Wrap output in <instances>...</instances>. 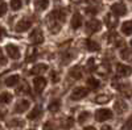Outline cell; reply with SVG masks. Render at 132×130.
<instances>
[{"instance_id": "1", "label": "cell", "mask_w": 132, "mask_h": 130, "mask_svg": "<svg viewBox=\"0 0 132 130\" xmlns=\"http://www.w3.org/2000/svg\"><path fill=\"white\" fill-rule=\"evenodd\" d=\"M46 24H48L49 30L52 32L53 34L58 33L60 29H61V25H62V23H60V21H58L56 17H53L52 15H49V16H48V18H46Z\"/></svg>"}, {"instance_id": "2", "label": "cell", "mask_w": 132, "mask_h": 130, "mask_svg": "<svg viewBox=\"0 0 132 130\" xmlns=\"http://www.w3.org/2000/svg\"><path fill=\"white\" fill-rule=\"evenodd\" d=\"M5 51H7V54H8V57L12 58V59H15V61H17V59L21 57L20 49H19L16 45H13V43H9V45H7V46H5Z\"/></svg>"}, {"instance_id": "3", "label": "cell", "mask_w": 132, "mask_h": 130, "mask_svg": "<svg viewBox=\"0 0 132 130\" xmlns=\"http://www.w3.org/2000/svg\"><path fill=\"white\" fill-rule=\"evenodd\" d=\"M95 118H96V121H99V122L107 121V120H110V118H112V112L110 109H99L95 113Z\"/></svg>"}, {"instance_id": "4", "label": "cell", "mask_w": 132, "mask_h": 130, "mask_svg": "<svg viewBox=\"0 0 132 130\" xmlns=\"http://www.w3.org/2000/svg\"><path fill=\"white\" fill-rule=\"evenodd\" d=\"M111 12L115 15V16H124L127 13V7L123 2H119V3H115L112 7H111Z\"/></svg>"}, {"instance_id": "5", "label": "cell", "mask_w": 132, "mask_h": 130, "mask_svg": "<svg viewBox=\"0 0 132 130\" xmlns=\"http://www.w3.org/2000/svg\"><path fill=\"white\" fill-rule=\"evenodd\" d=\"M87 93H89V89H87V88H85V87H78V88H75L71 92L70 99L71 100H81V99H83Z\"/></svg>"}, {"instance_id": "6", "label": "cell", "mask_w": 132, "mask_h": 130, "mask_svg": "<svg viewBox=\"0 0 132 130\" xmlns=\"http://www.w3.org/2000/svg\"><path fill=\"white\" fill-rule=\"evenodd\" d=\"M29 39L32 43H35V45H38V43H42L44 42V34H42V32L41 29H35L30 33L29 36Z\"/></svg>"}, {"instance_id": "7", "label": "cell", "mask_w": 132, "mask_h": 130, "mask_svg": "<svg viewBox=\"0 0 132 130\" xmlns=\"http://www.w3.org/2000/svg\"><path fill=\"white\" fill-rule=\"evenodd\" d=\"M102 24H101V21H98V20H90L89 23L86 24V32L89 34H93L95 33V32H98L99 29H101Z\"/></svg>"}, {"instance_id": "8", "label": "cell", "mask_w": 132, "mask_h": 130, "mask_svg": "<svg viewBox=\"0 0 132 130\" xmlns=\"http://www.w3.org/2000/svg\"><path fill=\"white\" fill-rule=\"evenodd\" d=\"M33 84H35L36 93H41L46 87V80L44 78H41V76H37V78H35V80H33Z\"/></svg>"}, {"instance_id": "9", "label": "cell", "mask_w": 132, "mask_h": 130, "mask_svg": "<svg viewBox=\"0 0 132 130\" xmlns=\"http://www.w3.org/2000/svg\"><path fill=\"white\" fill-rule=\"evenodd\" d=\"M116 74L119 76H128L132 74V67L127 64H118L116 66Z\"/></svg>"}, {"instance_id": "10", "label": "cell", "mask_w": 132, "mask_h": 130, "mask_svg": "<svg viewBox=\"0 0 132 130\" xmlns=\"http://www.w3.org/2000/svg\"><path fill=\"white\" fill-rule=\"evenodd\" d=\"M30 26H32L30 20H25V18H23V20H20L19 23L16 24L15 29H16V32H25V30H28Z\"/></svg>"}, {"instance_id": "11", "label": "cell", "mask_w": 132, "mask_h": 130, "mask_svg": "<svg viewBox=\"0 0 132 130\" xmlns=\"http://www.w3.org/2000/svg\"><path fill=\"white\" fill-rule=\"evenodd\" d=\"M48 70V66L46 64H44V63H38V64H35L32 68H30V74L32 75H41V74H44Z\"/></svg>"}, {"instance_id": "12", "label": "cell", "mask_w": 132, "mask_h": 130, "mask_svg": "<svg viewBox=\"0 0 132 130\" xmlns=\"http://www.w3.org/2000/svg\"><path fill=\"white\" fill-rule=\"evenodd\" d=\"M29 101L28 100H21V101H19L17 104H16V106H15V113H24L28 108H29Z\"/></svg>"}, {"instance_id": "13", "label": "cell", "mask_w": 132, "mask_h": 130, "mask_svg": "<svg viewBox=\"0 0 132 130\" xmlns=\"http://www.w3.org/2000/svg\"><path fill=\"white\" fill-rule=\"evenodd\" d=\"M82 25V15L79 13H74L71 17V28L73 29H78Z\"/></svg>"}, {"instance_id": "14", "label": "cell", "mask_w": 132, "mask_h": 130, "mask_svg": "<svg viewBox=\"0 0 132 130\" xmlns=\"http://www.w3.org/2000/svg\"><path fill=\"white\" fill-rule=\"evenodd\" d=\"M114 108H115V111L119 113V114H122V113H124V112H127V109H128V106H127V104L123 101V100H118L116 103H115V105H114Z\"/></svg>"}, {"instance_id": "15", "label": "cell", "mask_w": 132, "mask_h": 130, "mask_svg": "<svg viewBox=\"0 0 132 130\" xmlns=\"http://www.w3.org/2000/svg\"><path fill=\"white\" fill-rule=\"evenodd\" d=\"M41 116H42L41 106H36V108H33L32 112L28 114V118H29V120H37V118H40Z\"/></svg>"}, {"instance_id": "16", "label": "cell", "mask_w": 132, "mask_h": 130, "mask_svg": "<svg viewBox=\"0 0 132 130\" xmlns=\"http://www.w3.org/2000/svg\"><path fill=\"white\" fill-rule=\"evenodd\" d=\"M19 82H20V76L15 74V75H11V76H8L5 79V85L7 87H15Z\"/></svg>"}, {"instance_id": "17", "label": "cell", "mask_w": 132, "mask_h": 130, "mask_svg": "<svg viewBox=\"0 0 132 130\" xmlns=\"http://www.w3.org/2000/svg\"><path fill=\"white\" fill-rule=\"evenodd\" d=\"M53 17H56L60 23H63L65 21V17H66V12L63 9H56V11H53V12L50 13Z\"/></svg>"}, {"instance_id": "18", "label": "cell", "mask_w": 132, "mask_h": 130, "mask_svg": "<svg viewBox=\"0 0 132 130\" xmlns=\"http://www.w3.org/2000/svg\"><path fill=\"white\" fill-rule=\"evenodd\" d=\"M49 7V2L48 0H35V8L37 11H45Z\"/></svg>"}, {"instance_id": "19", "label": "cell", "mask_w": 132, "mask_h": 130, "mask_svg": "<svg viewBox=\"0 0 132 130\" xmlns=\"http://www.w3.org/2000/svg\"><path fill=\"white\" fill-rule=\"evenodd\" d=\"M37 58V50L35 47H29L27 51V55H25V61L27 62H32Z\"/></svg>"}, {"instance_id": "20", "label": "cell", "mask_w": 132, "mask_h": 130, "mask_svg": "<svg viewBox=\"0 0 132 130\" xmlns=\"http://www.w3.org/2000/svg\"><path fill=\"white\" fill-rule=\"evenodd\" d=\"M122 33L126 34V36H131L132 34V20L123 23V25H122Z\"/></svg>"}, {"instance_id": "21", "label": "cell", "mask_w": 132, "mask_h": 130, "mask_svg": "<svg viewBox=\"0 0 132 130\" xmlns=\"http://www.w3.org/2000/svg\"><path fill=\"white\" fill-rule=\"evenodd\" d=\"M86 47H87V50H89V51H98V50H101L99 43H96L93 39H87L86 41Z\"/></svg>"}, {"instance_id": "22", "label": "cell", "mask_w": 132, "mask_h": 130, "mask_svg": "<svg viewBox=\"0 0 132 130\" xmlns=\"http://www.w3.org/2000/svg\"><path fill=\"white\" fill-rule=\"evenodd\" d=\"M69 75H70L73 79H81V78H82V68L78 67V66H75V67H73V68L70 70Z\"/></svg>"}, {"instance_id": "23", "label": "cell", "mask_w": 132, "mask_h": 130, "mask_svg": "<svg viewBox=\"0 0 132 130\" xmlns=\"http://www.w3.org/2000/svg\"><path fill=\"white\" fill-rule=\"evenodd\" d=\"M104 21H106V25L108 26V28H115L116 26V24H118V20L112 16V15H107L106 17H104Z\"/></svg>"}, {"instance_id": "24", "label": "cell", "mask_w": 132, "mask_h": 130, "mask_svg": "<svg viewBox=\"0 0 132 130\" xmlns=\"http://www.w3.org/2000/svg\"><path fill=\"white\" fill-rule=\"evenodd\" d=\"M29 92H30V88H29V85L27 83L19 85L17 88H16V93L17 95H28Z\"/></svg>"}, {"instance_id": "25", "label": "cell", "mask_w": 132, "mask_h": 130, "mask_svg": "<svg viewBox=\"0 0 132 130\" xmlns=\"http://www.w3.org/2000/svg\"><path fill=\"white\" fill-rule=\"evenodd\" d=\"M118 89L122 92V93L127 95V96L132 95V88H131V85H129V84H119Z\"/></svg>"}, {"instance_id": "26", "label": "cell", "mask_w": 132, "mask_h": 130, "mask_svg": "<svg viewBox=\"0 0 132 130\" xmlns=\"http://www.w3.org/2000/svg\"><path fill=\"white\" fill-rule=\"evenodd\" d=\"M110 100H111V95H99L95 97V101L98 104H107Z\"/></svg>"}, {"instance_id": "27", "label": "cell", "mask_w": 132, "mask_h": 130, "mask_svg": "<svg viewBox=\"0 0 132 130\" xmlns=\"http://www.w3.org/2000/svg\"><path fill=\"white\" fill-rule=\"evenodd\" d=\"M87 85H89L90 89H96V88H99V85H101V82H99L98 79H95V78H89Z\"/></svg>"}, {"instance_id": "28", "label": "cell", "mask_w": 132, "mask_h": 130, "mask_svg": "<svg viewBox=\"0 0 132 130\" xmlns=\"http://www.w3.org/2000/svg\"><path fill=\"white\" fill-rule=\"evenodd\" d=\"M120 57H122L123 59H126V61L132 62V50L131 49H123L122 51H120Z\"/></svg>"}, {"instance_id": "29", "label": "cell", "mask_w": 132, "mask_h": 130, "mask_svg": "<svg viewBox=\"0 0 132 130\" xmlns=\"http://www.w3.org/2000/svg\"><path fill=\"white\" fill-rule=\"evenodd\" d=\"M11 101H12V95H11L9 92H3L2 95H0V103L9 104Z\"/></svg>"}, {"instance_id": "30", "label": "cell", "mask_w": 132, "mask_h": 130, "mask_svg": "<svg viewBox=\"0 0 132 130\" xmlns=\"http://www.w3.org/2000/svg\"><path fill=\"white\" fill-rule=\"evenodd\" d=\"M60 106H61V101L60 100H54L49 104V111L53 112V113H56L60 111Z\"/></svg>"}, {"instance_id": "31", "label": "cell", "mask_w": 132, "mask_h": 130, "mask_svg": "<svg viewBox=\"0 0 132 130\" xmlns=\"http://www.w3.org/2000/svg\"><path fill=\"white\" fill-rule=\"evenodd\" d=\"M90 118V112H82L79 116H78V122L79 124H85L87 120Z\"/></svg>"}, {"instance_id": "32", "label": "cell", "mask_w": 132, "mask_h": 130, "mask_svg": "<svg viewBox=\"0 0 132 130\" xmlns=\"http://www.w3.org/2000/svg\"><path fill=\"white\" fill-rule=\"evenodd\" d=\"M8 125H9L11 127L19 129V127H23V126H24V121H21V120H12V121L8 122Z\"/></svg>"}, {"instance_id": "33", "label": "cell", "mask_w": 132, "mask_h": 130, "mask_svg": "<svg viewBox=\"0 0 132 130\" xmlns=\"http://www.w3.org/2000/svg\"><path fill=\"white\" fill-rule=\"evenodd\" d=\"M21 7H23L21 0H11V8L13 11H19V9H21Z\"/></svg>"}, {"instance_id": "34", "label": "cell", "mask_w": 132, "mask_h": 130, "mask_svg": "<svg viewBox=\"0 0 132 130\" xmlns=\"http://www.w3.org/2000/svg\"><path fill=\"white\" fill-rule=\"evenodd\" d=\"M73 124H74V120H73L71 117H68V118L63 121L62 126H63V129H70V127L73 126Z\"/></svg>"}, {"instance_id": "35", "label": "cell", "mask_w": 132, "mask_h": 130, "mask_svg": "<svg viewBox=\"0 0 132 130\" xmlns=\"http://www.w3.org/2000/svg\"><path fill=\"white\" fill-rule=\"evenodd\" d=\"M44 130H56V126H54L53 122L48 121V122L44 124Z\"/></svg>"}, {"instance_id": "36", "label": "cell", "mask_w": 132, "mask_h": 130, "mask_svg": "<svg viewBox=\"0 0 132 130\" xmlns=\"http://www.w3.org/2000/svg\"><path fill=\"white\" fill-rule=\"evenodd\" d=\"M122 130H132V117L123 125V129H122Z\"/></svg>"}, {"instance_id": "37", "label": "cell", "mask_w": 132, "mask_h": 130, "mask_svg": "<svg viewBox=\"0 0 132 130\" xmlns=\"http://www.w3.org/2000/svg\"><path fill=\"white\" fill-rule=\"evenodd\" d=\"M5 12H7V4L5 3H2V4H0V17L4 16Z\"/></svg>"}, {"instance_id": "38", "label": "cell", "mask_w": 132, "mask_h": 130, "mask_svg": "<svg viewBox=\"0 0 132 130\" xmlns=\"http://www.w3.org/2000/svg\"><path fill=\"white\" fill-rule=\"evenodd\" d=\"M5 63H7V58L4 57L2 49H0V64H5Z\"/></svg>"}, {"instance_id": "39", "label": "cell", "mask_w": 132, "mask_h": 130, "mask_svg": "<svg viewBox=\"0 0 132 130\" xmlns=\"http://www.w3.org/2000/svg\"><path fill=\"white\" fill-rule=\"evenodd\" d=\"M52 80H53V83H57L58 80H60V78H58V75L56 74V72H52Z\"/></svg>"}, {"instance_id": "40", "label": "cell", "mask_w": 132, "mask_h": 130, "mask_svg": "<svg viewBox=\"0 0 132 130\" xmlns=\"http://www.w3.org/2000/svg\"><path fill=\"white\" fill-rule=\"evenodd\" d=\"M86 12H87V13H90V15H95L98 11H96V8H87V9H86Z\"/></svg>"}, {"instance_id": "41", "label": "cell", "mask_w": 132, "mask_h": 130, "mask_svg": "<svg viewBox=\"0 0 132 130\" xmlns=\"http://www.w3.org/2000/svg\"><path fill=\"white\" fill-rule=\"evenodd\" d=\"M5 114H7V111L4 109V108H0V118H3Z\"/></svg>"}, {"instance_id": "42", "label": "cell", "mask_w": 132, "mask_h": 130, "mask_svg": "<svg viewBox=\"0 0 132 130\" xmlns=\"http://www.w3.org/2000/svg\"><path fill=\"white\" fill-rule=\"evenodd\" d=\"M3 36H5V30H4L2 26H0V38H2Z\"/></svg>"}, {"instance_id": "43", "label": "cell", "mask_w": 132, "mask_h": 130, "mask_svg": "<svg viewBox=\"0 0 132 130\" xmlns=\"http://www.w3.org/2000/svg\"><path fill=\"white\" fill-rule=\"evenodd\" d=\"M83 130H95V127H93V126H87V127H85Z\"/></svg>"}, {"instance_id": "44", "label": "cell", "mask_w": 132, "mask_h": 130, "mask_svg": "<svg viewBox=\"0 0 132 130\" xmlns=\"http://www.w3.org/2000/svg\"><path fill=\"white\" fill-rule=\"evenodd\" d=\"M102 130H112V129L110 127V126H103V127H102Z\"/></svg>"}, {"instance_id": "45", "label": "cell", "mask_w": 132, "mask_h": 130, "mask_svg": "<svg viewBox=\"0 0 132 130\" xmlns=\"http://www.w3.org/2000/svg\"><path fill=\"white\" fill-rule=\"evenodd\" d=\"M131 46H132V39H131Z\"/></svg>"}]
</instances>
